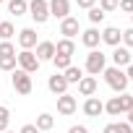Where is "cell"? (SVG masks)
Instances as JSON below:
<instances>
[{
    "label": "cell",
    "instance_id": "8",
    "mask_svg": "<svg viewBox=\"0 0 133 133\" xmlns=\"http://www.w3.org/2000/svg\"><path fill=\"white\" fill-rule=\"evenodd\" d=\"M76 110H78L76 97H71V94H60V97H57V112H60V115L68 117V115H73Z\"/></svg>",
    "mask_w": 133,
    "mask_h": 133
},
{
    "label": "cell",
    "instance_id": "7",
    "mask_svg": "<svg viewBox=\"0 0 133 133\" xmlns=\"http://www.w3.org/2000/svg\"><path fill=\"white\" fill-rule=\"evenodd\" d=\"M47 89L55 94V97H60V94H68V81L63 78V73H52L50 78H47Z\"/></svg>",
    "mask_w": 133,
    "mask_h": 133
},
{
    "label": "cell",
    "instance_id": "33",
    "mask_svg": "<svg viewBox=\"0 0 133 133\" xmlns=\"http://www.w3.org/2000/svg\"><path fill=\"white\" fill-rule=\"evenodd\" d=\"M76 5H78V8H86V11H89V8H94V5H97V0H76Z\"/></svg>",
    "mask_w": 133,
    "mask_h": 133
},
{
    "label": "cell",
    "instance_id": "5",
    "mask_svg": "<svg viewBox=\"0 0 133 133\" xmlns=\"http://www.w3.org/2000/svg\"><path fill=\"white\" fill-rule=\"evenodd\" d=\"M29 16L37 21V24H44L50 18V5L47 0H29Z\"/></svg>",
    "mask_w": 133,
    "mask_h": 133
},
{
    "label": "cell",
    "instance_id": "22",
    "mask_svg": "<svg viewBox=\"0 0 133 133\" xmlns=\"http://www.w3.org/2000/svg\"><path fill=\"white\" fill-rule=\"evenodd\" d=\"M13 37H16V26L11 21H3L0 24V42H11Z\"/></svg>",
    "mask_w": 133,
    "mask_h": 133
},
{
    "label": "cell",
    "instance_id": "15",
    "mask_svg": "<svg viewBox=\"0 0 133 133\" xmlns=\"http://www.w3.org/2000/svg\"><path fill=\"white\" fill-rule=\"evenodd\" d=\"M112 63H115V68H128L130 65V50L128 47H115L112 50Z\"/></svg>",
    "mask_w": 133,
    "mask_h": 133
},
{
    "label": "cell",
    "instance_id": "18",
    "mask_svg": "<svg viewBox=\"0 0 133 133\" xmlns=\"http://www.w3.org/2000/svg\"><path fill=\"white\" fill-rule=\"evenodd\" d=\"M73 52H76V42H73V39H60V42L55 44V55H68V57H73Z\"/></svg>",
    "mask_w": 133,
    "mask_h": 133
},
{
    "label": "cell",
    "instance_id": "36",
    "mask_svg": "<svg viewBox=\"0 0 133 133\" xmlns=\"http://www.w3.org/2000/svg\"><path fill=\"white\" fill-rule=\"evenodd\" d=\"M104 133H120V130H117V123H110V125H104Z\"/></svg>",
    "mask_w": 133,
    "mask_h": 133
},
{
    "label": "cell",
    "instance_id": "20",
    "mask_svg": "<svg viewBox=\"0 0 133 133\" xmlns=\"http://www.w3.org/2000/svg\"><path fill=\"white\" fill-rule=\"evenodd\" d=\"M104 112L112 115V117H120L123 115V104H120V97H112L110 102H104Z\"/></svg>",
    "mask_w": 133,
    "mask_h": 133
},
{
    "label": "cell",
    "instance_id": "11",
    "mask_svg": "<svg viewBox=\"0 0 133 133\" xmlns=\"http://www.w3.org/2000/svg\"><path fill=\"white\" fill-rule=\"evenodd\" d=\"M102 112H104V102H102L99 97H86V102H84V115L99 117Z\"/></svg>",
    "mask_w": 133,
    "mask_h": 133
},
{
    "label": "cell",
    "instance_id": "27",
    "mask_svg": "<svg viewBox=\"0 0 133 133\" xmlns=\"http://www.w3.org/2000/svg\"><path fill=\"white\" fill-rule=\"evenodd\" d=\"M120 104H123V115H128V112L133 110V94L123 91V94H120Z\"/></svg>",
    "mask_w": 133,
    "mask_h": 133
},
{
    "label": "cell",
    "instance_id": "19",
    "mask_svg": "<svg viewBox=\"0 0 133 133\" xmlns=\"http://www.w3.org/2000/svg\"><path fill=\"white\" fill-rule=\"evenodd\" d=\"M8 13L24 16V13H29V3L26 0H8Z\"/></svg>",
    "mask_w": 133,
    "mask_h": 133
},
{
    "label": "cell",
    "instance_id": "13",
    "mask_svg": "<svg viewBox=\"0 0 133 133\" xmlns=\"http://www.w3.org/2000/svg\"><path fill=\"white\" fill-rule=\"evenodd\" d=\"M81 42H84L89 50H97V47H99V42H102V31H99L97 26H91V29L81 31Z\"/></svg>",
    "mask_w": 133,
    "mask_h": 133
},
{
    "label": "cell",
    "instance_id": "40",
    "mask_svg": "<svg viewBox=\"0 0 133 133\" xmlns=\"http://www.w3.org/2000/svg\"><path fill=\"white\" fill-rule=\"evenodd\" d=\"M0 3H3V0H0Z\"/></svg>",
    "mask_w": 133,
    "mask_h": 133
},
{
    "label": "cell",
    "instance_id": "34",
    "mask_svg": "<svg viewBox=\"0 0 133 133\" xmlns=\"http://www.w3.org/2000/svg\"><path fill=\"white\" fill-rule=\"evenodd\" d=\"M18 133H39V128H37L34 123H29V125H24V128H21Z\"/></svg>",
    "mask_w": 133,
    "mask_h": 133
},
{
    "label": "cell",
    "instance_id": "35",
    "mask_svg": "<svg viewBox=\"0 0 133 133\" xmlns=\"http://www.w3.org/2000/svg\"><path fill=\"white\" fill-rule=\"evenodd\" d=\"M68 133H89V128H86V125H71Z\"/></svg>",
    "mask_w": 133,
    "mask_h": 133
},
{
    "label": "cell",
    "instance_id": "24",
    "mask_svg": "<svg viewBox=\"0 0 133 133\" xmlns=\"http://www.w3.org/2000/svg\"><path fill=\"white\" fill-rule=\"evenodd\" d=\"M18 68V60H16V55L13 57H0V71H8V73H13Z\"/></svg>",
    "mask_w": 133,
    "mask_h": 133
},
{
    "label": "cell",
    "instance_id": "39",
    "mask_svg": "<svg viewBox=\"0 0 133 133\" xmlns=\"http://www.w3.org/2000/svg\"><path fill=\"white\" fill-rule=\"evenodd\" d=\"M130 24H133V13H130Z\"/></svg>",
    "mask_w": 133,
    "mask_h": 133
},
{
    "label": "cell",
    "instance_id": "30",
    "mask_svg": "<svg viewBox=\"0 0 133 133\" xmlns=\"http://www.w3.org/2000/svg\"><path fill=\"white\" fill-rule=\"evenodd\" d=\"M123 47H128V50H130V47H133V26H130V29H125V31H123Z\"/></svg>",
    "mask_w": 133,
    "mask_h": 133
},
{
    "label": "cell",
    "instance_id": "21",
    "mask_svg": "<svg viewBox=\"0 0 133 133\" xmlns=\"http://www.w3.org/2000/svg\"><path fill=\"white\" fill-rule=\"evenodd\" d=\"M37 128H39V133H44V130H52V125H55V117L50 115V112H42L39 117H37V123H34Z\"/></svg>",
    "mask_w": 133,
    "mask_h": 133
},
{
    "label": "cell",
    "instance_id": "16",
    "mask_svg": "<svg viewBox=\"0 0 133 133\" xmlns=\"http://www.w3.org/2000/svg\"><path fill=\"white\" fill-rule=\"evenodd\" d=\"M78 94L81 97H94L97 94V78L94 76H84L78 81Z\"/></svg>",
    "mask_w": 133,
    "mask_h": 133
},
{
    "label": "cell",
    "instance_id": "2",
    "mask_svg": "<svg viewBox=\"0 0 133 133\" xmlns=\"http://www.w3.org/2000/svg\"><path fill=\"white\" fill-rule=\"evenodd\" d=\"M104 68H107V55H104L102 50H89L86 63H84V71H86L89 76H99Z\"/></svg>",
    "mask_w": 133,
    "mask_h": 133
},
{
    "label": "cell",
    "instance_id": "38",
    "mask_svg": "<svg viewBox=\"0 0 133 133\" xmlns=\"http://www.w3.org/2000/svg\"><path fill=\"white\" fill-rule=\"evenodd\" d=\"M3 133H16V130H3Z\"/></svg>",
    "mask_w": 133,
    "mask_h": 133
},
{
    "label": "cell",
    "instance_id": "17",
    "mask_svg": "<svg viewBox=\"0 0 133 133\" xmlns=\"http://www.w3.org/2000/svg\"><path fill=\"white\" fill-rule=\"evenodd\" d=\"M63 78L68 81V86H71V84H78V81L84 78V68H78V65H68V68L63 71Z\"/></svg>",
    "mask_w": 133,
    "mask_h": 133
},
{
    "label": "cell",
    "instance_id": "14",
    "mask_svg": "<svg viewBox=\"0 0 133 133\" xmlns=\"http://www.w3.org/2000/svg\"><path fill=\"white\" fill-rule=\"evenodd\" d=\"M102 42L110 44V47H120V42H123V31H120L117 26H107V29L102 31Z\"/></svg>",
    "mask_w": 133,
    "mask_h": 133
},
{
    "label": "cell",
    "instance_id": "10",
    "mask_svg": "<svg viewBox=\"0 0 133 133\" xmlns=\"http://www.w3.org/2000/svg\"><path fill=\"white\" fill-rule=\"evenodd\" d=\"M34 55H37V60H39V63H47V60L52 63V57H55V42H47V39H44V42H39V44H37V50H34Z\"/></svg>",
    "mask_w": 133,
    "mask_h": 133
},
{
    "label": "cell",
    "instance_id": "32",
    "mask_svg": "<svg viewBox=\"0 0 133 133\" xmlns=\"http://www.w3.org/2000/svg\"><path fill=\"white\" fill-rule=\"evenodd\" d=\"M117 130H120V133H133V125H130L128 120H120V123H117Z\"/></svg>",
    "mask_w": 133,
    "mask_h": 133
},
{
    "label": "cell",
    "instance_id": "31",
    "mask_svg": "<svg viewBox=\"0 0 133 133\" xmlns=\"http://www.w3.org/2000/svg\"><path fill=\"white\" fill-rule=\"evenodd\" d=\"M117 8H120L123 13H133V0H120Z\"/></svg>",
    "mask_w": 133,
    "mask_h": 133
},
{
    "label": "cell",
    "instance_id": "9",
    "mask_svg": "<svg viewBox=\"0 0 133 133\" xmlns=\"http://www.w3.org/2000/svg\"><path fill=\"white\" fill-rule=\"evenodd\" d=\"M60 34H63V39H73L76 34H81V26H78V18H73V16H68V18H63V21H60Z\"/></svg>",
    "mask_w": 133,
    "mask_h": 133
},
{
    "label": "cell",
    "instance_id": "4",
    "mask_svg": "<svg viewBox=\"0 0 133 133\" xmlns=\"http://www.w3.org/2000/svg\"><path fill=\"white\" fill-rule=\"evenodd\" d=\"M16 60H18V68H21L24 73H29V76L37 73V71H39V65H42V63L37 60L34 50H21V52L16 55Z\"/></svg>",
    "mask_w": 133,
    "mask_h": 133
},
{
    "label": "cell",
    "instance_id": "12",
    "mask_svg": "<svg viewBox=\"0 0 133 133\" xmlns=\"http://www.w3.org/2000/svg\"><path fill=\"white\" fill-rule=\"evenodd\" d=\"M18 44H21V50H34L39 42H37V31L29 26V29H21L18 31Z\"/></svg>",
    "mask_w": 133,
    "mask_h": 133
},
{
    "label": "cell",
    "instance_id": "29",
    "mask_svg": "<svg viewBox=\"0 0 133 133\" xmlns=\"http://www.w3.org/2000/svg\"><path fill=\"white\" fill-rule=\"evenodd\" d=\"M117 3H120V0H99V8L104 13H112V11H117Z\"/></svg>",
    "mask_w": 133,
    "mask_h": 133
},
{
    "label": "cell",
    "instance_id": "26",
    "mask_svg": "<svg viewBox=\"0 0 133 133\" xmlns=\"http://www.w3.org/2000/svg\"><path fill=\"white\" fill-rule=\"evenodd\" d=\"M8 123H11V110L0 104V133H3V130H8Z\"/></svg>",
    "mask_w": 133,
    "mask_h": 133
},
{
    "label": "cell",
    "instance_id": "25",
    "mask_svg": "<svg viewBox=\"0 0 133 133\" xmlns=\"http://www.w3.org/2000/svg\"><path fill=\"white\" fill-rule=\"evenodd\" d=\"M104 16H107V13H104V11H102L99 5H94V8H89V21H91L94 26H97V24H102V21H104Z\"/></svg>",
    "mask_w": 133,
    "mask_h": 133
},
{
    "label": "cell",
    "instance_id": "6",
    "mask_svg": "<svg viewBox=\"0 0 133 133\" xmlns=\"http://www.w3.org/2000/svg\"><path fill=\"white\" fill-rule=\"evenodd\" d=\"M47 5H50V16L52 18H68L71 16V0H47Z\"/></svg>",
    "mask_w": 133,
    "mask_h": 133
},
{
    "label": "cell",
    "instance_id": "1",
    "mask_svg": "<svg viewBox=\"0 0 133 133\" xmlns=\"http://www.w3.org/2000/svg\"><path fill=\"white\" fill-rule=\"evenodd\" d=\"M102 76H104L107 86H110L112 91H117V94H123V91L128 89V84H130L128 76H125V71H123V68H115V65H112V68H104Z\"/></svg>",
    "mask_w": 133,
    "mask_h": 133
},
{
    "label": "cell",
    "instance_id": "37",
    "mask_svg": "<svg viewBox=\"0 0 133 133\" xmlns=\"http://www.w3.org/2000/svg\"><path fill=\"white\" fill-rule=\"evenodd\" d=\"M125 76H128V81H133V63H130L128 68H125Z\"/></svg>",
    "mask_w": 133,
    "mask_h": 133
},
{
    "label": "cell",
    "instance_id": "3",
    "mask_svg": "<svg viewBox=\"0 0 133 133\" xmlns=\"http://www.w3.org/2000/svg\"><path fill=\"white\" fill-rule=\"evenodd\" d=\"M11 86H13V89H16V94H21V97L31 94V89H34L31 76H29V73H24L21 68H16V71H13V76H11Z\"/></svg>",
    "mask_w": 133,
    "mask_h": 133
},
{
    "label": "cell",
    "instance_id": "23",
    "mask_svg": "<svg viewBox=\"0 0 133 133\" xmlns=\"http://www.w3.org/2000/svg\"><path fill=\"white\" fill-rule=\"evenodd\" d=\"M52 65H55L57 73H63L68 65H73V57H68V55H55V57H52Z\"/></svg>",
    "mask_w": 133,
    "mask_h": 133
},
{
    "label": "cell",
    "instance_id": "28",
    "mask_svg": "<svg viewBox=\"0 0 133 133\" xmlns=\"http://www.w3.org/2000/svg\"><path fill=\"white\" fill-rule=\"evenodd\" d=\"M13 55H16L13 42H0V57H13Z\"/></svg>",
    "mask_w": 133,
    "mask_h": 133
}]
</instances>
